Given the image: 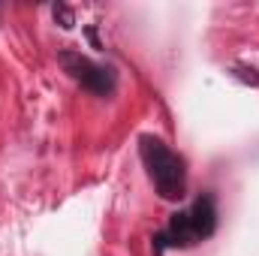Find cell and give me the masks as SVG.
<instances>
[{"mask_svg":"<svg viewBox=\"0 0 259 256\" xmlns=\"http://www.w3.org/2000/svg\"><path fill=\"white\" fill-rule=\"evenodd\" d=\"M139 157L145 163V172L154 184V190L160 193V199L166 202H178L187 193V169L184 160L160 139V136H139Z\"/></svg>","mask_w":259,"mask_h":256,"instance_id":"cell-2","label":"cell"},{"mask_svg":"<svg viewBox=\"0 0 259 256\" xmlns=\"http://www.w3.org/2000/svg\"><path fill=\"white\" fill-rule=\"evenodd\" d=\"M52 15H55V21H58L64 30H69V27L75 24V15H72V9H69L66 3H55V6H52Z\"/></svg>","mask_w":259,"mask_h":256,"instance_id":"cell-4","label":"cell"},{"mask_svg":"<svg viewBox=\"0 0 259 256\" xmlns=\"http://www.w3.org/2000/svg\"><path fill=\"white\" fill-rule=\"evenodd\" d=\"M217 232V196L202 193L193 205L175 211L169 217V226L151 238L154 256H163L166 250H187L202 241H208Z\"/></svg>","mask_w":259,"mask_h":256,"instance_id":"cell-1","label":"cell"},{"mask_svg":"<svg viewBox=\"0 0 259 256\" xmlns=\"http://www.w3.org/2000/svg\"><path fill=\"white\" fill-rule=\"evenodd\" d=\"M259 69H238V72H235V75H238V78H244V81H250V84H259V75H256Z\"/></svg>","mask_w":259,"mask_h":256,"instance_id":"cell-5","label":"cell"},{"mask_svg":"<svg viewBox=\"0 0 259 256\" xmlns=\"http://www.w3.org/2000/svg\"><path fill=\"white\" fill-rule=\"evenodd\" d=\"M58 64L64 66V72L72 81L81 84V91H88V94H94V97H112L115 88H118V72H115V66L97 64V61H91V58L81 55V52L64 49V52L58 55Z\"/></svg>","mask_w":259,"mask_h":256,"instance_id":"cell-3","label":"cell"}]
</instances>
